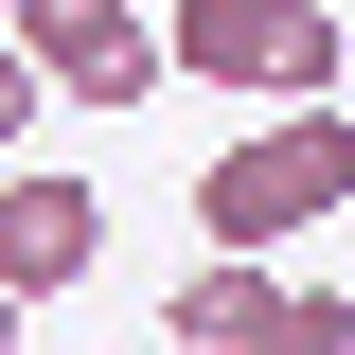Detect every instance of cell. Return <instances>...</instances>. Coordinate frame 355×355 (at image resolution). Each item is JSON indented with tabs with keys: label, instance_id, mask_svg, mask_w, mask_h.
<instances>
[{
	"label": "cell",
	"instance_id": "8",
	"mask_svg": "<svg viewBox=\"0 0 355 355\" xmlns=\"http://www.w3.org/2000/svg\"><path fill=\"white\" fill-rule=\"evenodd\" d=\"M0 355H18V302H0Z\"/></svg>",
	"mask_w": 355,
	"mask_h": 355
},
{
	"label": "cell",
	"instance_id": "2",
	"mask_svg": "<svg viewBox=\"0 0 355 355\" xmlns=\"http://www.w3.org/2000/svg\"><path fill=\"white\" fill-rule=\"evenodd\" d=\"M214 71V89H284V125L338 107V18H266V0H178L160 18V89Z\"/></svg>",
	"mask_w": 355,
	"mask_h": 355
},
{
	"label": "cell",
	"instance_id": "3",
	"mask_svg": "<svg viewBox=\"0 0 355 355\" xmlns=\"http://www.w3.org/2000/svg\"><path fill=\"white\" fill-rule=\"evenodd\" d=\"M0 36L36 71V107L53 89H71V107H142V89H160V18H142V0H18Z\"/></svg>",
	"mask_w": 355,
	"mask_h": 355
},
{
	"label": "cell",
	"instance_id": "4",
	"mask_svg": "<svg viewBox=\"0 0 355 355\" xmlns=\"http://www.w3.org/2000/svg\"><path fill=\"white\" fill-rule=\"evenodd\" d=\"M89 266H107V196L53 178V160H18V178H0V302L36 320L53 284H89Z\"/></svg>",
	"mask_w": 355,
	"mask_h": 355
},
{
	"label": "cell",
	"instance_id": "7",
	"mask_svg": "<svg viewBox=\"0 0 355 355\" xmlns=\"http://www.w3.org/2000/svg\"><path fill=\"white\" fill-rule=\"evenodd\" d=\"M18 142H36V71H18V36H0V178H18Z\"/></svg>",
	"mask_w": 355,
	"mask_h": 355
},
{
	"label": "cell",
	"instance_id": "1",
	"mask_svg": "<svg viewBox=\"0 0 355 355\" xmlns=\"http://www.w3.org/2000/svg\"><path fill=\"white\" fill-rule=\"evenodd\" d=\"M320 214H338V107H302V125H266V142H231V160L196 178L214 266H266L284 231H320Z\"/></svg>",
	"mask_w": 355,
	"mask_h": 355
},
{
	"label": "cell",
	"instance_id": "6",
	"mask_svg": "<svg viewBox=\"0 0 355 355\" xmlns=\"http://www.w3.org/2000/svg\"><path fill=\"white\" fill-rule=\"evenodd\" d=\"M266 355H355V302L338 284H284V302H266Z\"/></svg>",
	"mask_w": 355,
	"mask_h": 355
},
{
	"label": "cell",
	"instance_id": "5",
	"mask_svg": "<svg viewBox=\"0 0 355 355\" xmlns=\"http://www.w3.org/2000/svg\"><path fill=\"white\" fill-rule=\"evenodd\" d=\"M266 302H284L266 266H196V284H178V320H160V338H178V355H266Z\"/></svg>",
	"mask_w": 355,
	"mask_h": 355
}]
</instances>
